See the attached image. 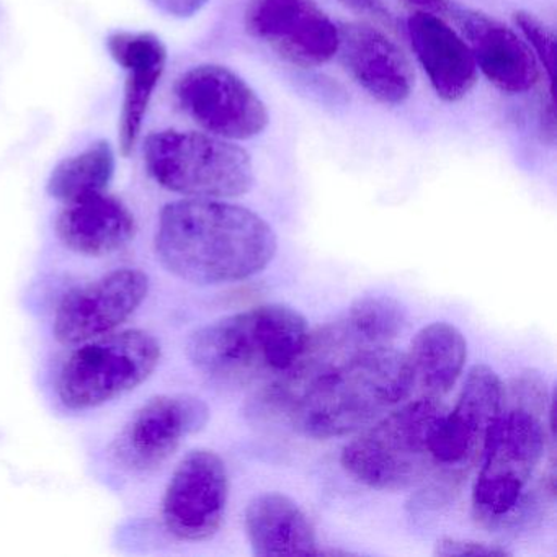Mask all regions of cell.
<instances>
[{
  "instance_id": "obj_1",
  "label": "cell",
  "mask_w": 557,
  "mask_h": 557,
  "mask_svg": "<svg viewBox=\"0 0 557 557\" xmlns=\"http://www.w3.org/2000/svg\"><path fill=\"white\" fill-rule=\"evenodd\" d=\"M275 233L259 214L208 198L169 203L154 249L171 275L191 285H226L262 272L276 253Z\"/></svg>"
},
{
  "instance_id": "obj_2",
  "label": "cell",
  "mask_w": 557,
  "mask_h": 557,
  "mask_svg": "<svg viewBox=\"0 0 557 557\" xmlns=\"http://www.w3.org/2000/svg\"><path fill=\"white\" fill-rule=\"evenodd\" d=\"M412 371L391 345L368 347L319 373L285 410L293 429L309 438L348 435L409 397Z\"/></svg>"
},
{
  "instance_id": "obj_3",
  "label": "cell",
  "mask_w": 557,
  "mask_h": 557,
  "mask_svg": "<svg viewBox=\"0 0 557 557\" xmlns=\"http://www.w3.org/2000/svg\"><path fill=\"white\" fill-rule=\"evenodd\" d=\"M308 335V322L296 309L257 306L195 331L187 342V357L213 383L250 386L289 368Z\"/></svg>"
},
{
  "instance_id": "obj_4",
  "label": "cell",
  "mask_w": 557,
  "mask_h": 557,
  "mask_svg": "<svg viewBox=\"0 0 557 557\" xmlns=\"http://www.w3.org/2000/svg\"><path fill=\"white\" fill-rule=\"evenodd\" d=\"M445 407L435 397H420L387 413L342 451L345 471L376 491H404L425 481L436 466L433 433Z\"/></svg>"
},
{
  "instance_id": "obj_5",
  "label": "cell",
  "mask_w": 557,
  "mask_h": 557,
  "mask_svg": "<svg viewBox=\"0 0 557 557\" xmlns=\"http://www.w3.org/2000/svg\"><path fill=\"white\" fill-rule=\"evenodd\" d=\"M145 164L161 187L188 198H236L253 185L249 152L210 133H154L145 143Z\"/></svg>"
},
{
  "instance_id": "obj_6",
  "label": "cell",
  "mask_w": 557,
  "mask_h": 557,
  "mask_svg": "<svg viewBox=\"0 0 557 557\" xmlns=\"http://www.w3.org/2000/svg\"><path fill=\"white\" fill-rule=\"evenodd\" d=\"M158 338L146 331L110 332L84 342L61 367L57 393L74 412L96 409L132 393L161 363Z\"/></svg>"
},
{
  "instance_id": "obj_7",
  "label": "cell",
  "mask_w": 557,
  "mask_h": 557,
  "mask_svg": "<svg viewBox=\"0 0 557 557\" xmlns=\"http://www.w3.org/2000/svg\"><path fill=\"white\" fill-rule=\"evenodd\" d=\"M540 416L513 406L502 412L492 429L472 491V508L484 523H505L523 505L524 492L546 448V430Z\"/></svg>"
},
{
  "instance_id": "obj_8",
  "label": "cell",
  "mask_w": 557,
  "mask_h": 557,
  "mask_svg": "<svg viewBox=\"0 0 557 557\" xmlns=\"http://www.w3.org/2000/svg\"><path fill=\"white\" fill-rule=\"evenodd\" d=\"M175 97L185 115L218 138L250 139L269 125L265 103L227 67L203 64L187 71L175 84Z\"/></svg>"
},
{
  "instance_id": "obj_9",
  "label": "cell",
  "mask_w": 557,
  "mask_h": 557,
  "mask_svg": "<svg viewBox=\"0 0 557 557\" xmlns=\"http://www.w3.org/2000/svg\"><path fill=\"white\" fill-rule=\"evenodd\" d=\"M210 407L190 394L152 397L139 407L113 443V456L123 469L136 474L161 468L187 436L201 432Z\"/></svg>"
},
{
  "instance_id": "obj_10",
  "label": "cell",
  "mask_w": 557,
  "mask_h": 557,
  "mask_svg": "<svg viewBox=\"0 0 557 557\" xmlns=\"http://www.w3.org/2000/svg\"><path fill=\"white\" fill-rule=\"evenodd\" d=\"M505 389L487 364H475L451 412L443 413L433 433L432 451L445 474L461 479L469 466L481 461L485 443L504 412Z\"/></svg>"
},
{
  "instance_id": "obj_11",
  "label": "cell",
  "mask_w": 557,
  "mask_h": 557,
  "mask_svg": "<svg viewBox=\"0 0 557 557\" xmlns=\"http://www.w3.org/2000/svg\"><path fill=\"white\" fill-rule=\"evenodd\" d=\"M227 497L230 479L221 456L210 449H194L178 462L165 488V530L187 543L210 540L223 524Z\"/></svg>"
},
{
  "instance_id": "obj_12",
  "label": "cell",
  "mask_w": 557,
  "mask_h": 557,
  "mask_svg": "<svg viewBox=\"0 0 557 557\" xmlns=\"http://www.w3.org/2000/svg\"><path fill=\"white\" fill-rule=\"evenodd\" d=\"M149 276L139 269H119L67 293L58 306L53 334L73 347L110 334L128 321L149 295Z\"/></svg>"
},
{
  "instance_id": "obj_13",
  "label": "cell",
  "mask_w": 557,
  "mask_h": 557,
  "mask_svg": "<svg viewBox=\"0 0 557 557\" xmlns=\"http://www.w3.org/2000/svg\"><path fill=\"white\" fill-rule=\"evenodd\" d=\"M246 27L298 66H321L338 53V28L315 0H249Z\"/></svg>"
},
{
  "instance_id": "obj_14",
  "label": "cell",
  "mask_w": 557,
  "mask_h": 557,
  "mask_svg": "<svg viewBox=\"0 0 557 557\" xmlns=\"http://www.w3.org/2000/svg\"><path fill=\"white\" fill-rule=\"evenodd\" d=\"M338 35L342 61L361 89L384 106H400L409 99L412 70L386 35L367 24L342 25Z\"/></svg>"
},
{
  "instance_id": "obj_15",
  "label": "cell",
  "mask_w": 557,
  "mask_h": 557,
  "mask_svg": "<svg viewBox=\"0 0 557 557\" xmlns=\"http://www.w3.org/2000/svg\"><path fill=\"white\" fill-rule=\"evenodd\" d=\"M107 48L113 61L126 71L119 141L123 156H129L138 143L152 94L164 74L168 50L161 38L149 32H115L107 40Z\"/></svg>"
},
{
  "instance_id": "obj_16",
  "label": "cell",
  "mask_w": 557,
  "mask_h": 557,
  "mask_svg": "<svg viewBox=\"0 0 557 557\" xmlns=\"http://www.w3.org/2000/svg\"><path fill=\"white\" fill-rule=\"evenodd\" d=\"M475 66L505 94H523L540 79L537 60L511 28L481 12H456Z\"/></svg>"
},
{
  "instance_id": "obj_17",
  "label": "cell",
  "mask_w": 557,
  "mask_h": 557,
  "mask_svg": "<svg viewBox=\"0 0 557 557\" xmlns=\"http://www.w3.org/2000/svg\"><path fill=\"white\" fill-rule=\"evenodd\" d=\"M407 32L436 96L446 102L465 99L478 81V66L468 44L440 15L429 12L410 15Z\"/></svg>"
},
{
  "instance_id": "obj_18",
  "label": "cell",
  "mask_w": 557,
  "mask_h": 557,
  "mask_svg": "<svg viewBox=\"0 0 557 557\" xmlns=\"http://www.w3.org/2000/svg\"><path fill=\"white\" fill-rule=\"evenodd\" d=\"M129 208L112 195H90L64 203L57 234L64 247L87 257H106L128 246L136 236Z\"/></svg>"
},
{
  "instance_id": "obj_19",
  "label": "cell",
  "mask_w": 557,
  "mask_h": 557,
  "mask_svg": "<svg viewBox=\"0 0 557 557\" xmlns=\"http://www.w3.org/2000/svg\"><path fill=\"white\" fill-rule=\"evenodd\" d=\"M246 531L259 557L318 556V540L308 515L276 492L257 495L246 510Z\"/></svg>"
},
{
  "instance_id": "obj_20",
  "label": "cell",
  "mask_w": 557,
  "mask_h": 557,
  "mask_svg": "<svg viewBox=\"0 0 557 557\" xmlns=\"http://www.w3.org/2000/svg\"><path fill=\"white\" fill-rule=\"evenodd\" d=\"M407 355L413 386L425 397L445 396L465 370L468 344L455 325L433 322L417 332Z\"/></svg>"
},
{
  "instance_id": "obj_21",
  "label": "cell",
  "mask_w": 557,
  "mask_h": 557,
  "mask_svg": "<svg viewBox=\"0 0 557 557\" xmlns=\"http://www.w3.org/2000/svg\"><path fill=\"white\" fill-rule=\"evenodd\" d=\"M113 174L115 152L110 143L97 141L60 162L48 178L47 191L54 200L70 203L106 191Z\"/></svg>"
},
{
  "instance_id": "obj_22",
  "label": "cell",
  "mask_w": 557,
  "mask_h": 557,
  "mask_svg": "<svg viewBox=\"0 0 557 557\" xmlns=\"http://www.w3.org/2000/svg\"><path fill=\"white\" fill-rule=\"evenodd\" d=\"M515 24L520 28L527 44L533 48V54L546 71L550 90L554 92V74H556V37L547 25L530 12H518L515 15Z\"/></svg>"
},
{
  "instance_id": "obj_23",
  "label": "cell",
  "mask_w": 557,
  "mask_h": 557,
  "mask_svg": "<svg viewBox=\"0 0 557 557\" xmlns=\"http://www.w3.org/2000/svg\"><path fill=\"white\" fill-rule=\"evenodd\" d=\"M435 556L440 557H504L508 556V550L500 546H492L479 541L456 540V537H443L436 543Z\"/></svg>"
},
{
  "instance_id": "obj_24",
  "label": "cell",
  "mask_w": 557,
  "mask_h": 557,
  "mask_svg": "<svg viewBox=\"0 0 557 557\" xmlns=\"http://www.w3.org/2000/svg\"><path fill=\"white\" fill-rule=\"evenodd\" d=\"M149 2L171 17L188 18L200 12L208 0H149Z\"/></svg>"
},
{
  "instance_id": "obj_25",
  "label": "cell",
  "mask_w": 557,
  "mask_h": 557,
  "mask_svg": "<svg viewBox=\"0 0 557 557\" xmlns=\"http://www.w3.org/2000/svg\"><path fill=\"white\" fill-rule=\"evenodd\" d=\"M345 8L351 9L357 14L368 15V17L376 18L383 24H393V15L389 9L384 4V0H338Z\"/></svg>"
},
{
  "instance_id": "obj_26",
  "label": "cell",
  "mask_w": 557,
  "mask_h": 557,
  "mask_svg": "<svg viewBox=\"0 0 557 557\" xmlns=\"http://www.w3.org/2000/svg\"><path fill=\"white\" fill-rule=\"evenodd\" d=\"M407 4L413 5L420 12H429V14H446L451 11L449 0H406Z\"/></svg>"
}]
</instances>
